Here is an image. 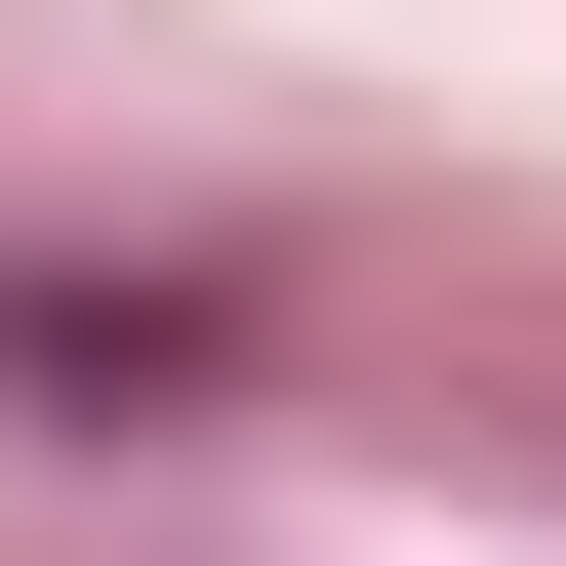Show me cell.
<instances>
[{
	"mask_svg": "<svg viewBox=\"0 0 566 566\" xmlns=\"http://www.w3.org/2000/svg\"><path fill=\"white\" fill-rule=\"evenodd\" d=\"M0 405H82V446H202V405H243V283H0Z\"/></svg>",
	"mask_w": 566,
	"mask_h": 566,
	"instance_id": "1",
	"label": "cell"
}]
</instances>
